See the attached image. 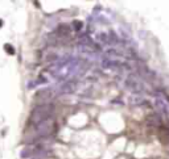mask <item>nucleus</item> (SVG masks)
Returning <instances> with one entry per match:
<instances>
[{
  "instance_id": "nucleus-1",
  "label": "nucleus",
  "mask_w": 169,
  "mask_h": 159,
  "mask_svg": "<svg viewBox=\"0 0 169 159\" xmlns=\"http://www.w3.org/2000/svg\"><path fill=\"white\" fill-rule=\"evenodd\" d=\"M54 109H55L54 105L50 104V103H44V104L37 105V107L33 109V112H32L29 121H31L32 124L37 125V124H40V122L44 121V120L53 119Z\"/></svg>"
},
{
  "instance_id": "nucleus-2",
  "label": "nucleus",
  "mask_w": 169,
  "mask_h": 159,
  "mask_svg": "<svg viewBox=\"0 0 169 159\" xmlns=\"http://www.w3.org/2000/svg\"><path fill=\"white\" fill-rule=\"evenodd\" d=\"M124 85L132 91V93H139V95H143L145 87L144 83H143V78L138 72H131L127 78L124 79Z\"/></svg>"
},
{
  "instance_id": "nucleus-3",
  "label": "nucleus",
  "mask_w": 169,
  "mask_h": 159,
  "mask_svg": "<svg viewBox=\"0 0 169 159\" xmlns=\"http://www.w3.org/2000/svg\"><path fill=\"white\" fill-rule=\"evenodd\" d=\"M35 126H36V137H37V139H44L53 134L55 129V122L53 119H48Z\"/></svg>"
},
{
  "instance_id": "nucleus-4",
  "label": "nucleus",
  "mask_w": 169,
  "mask_h": 159,
  "mask_svg": "<svg viewBox=\"0 0 169 159\" xmlns=\"http://www.w3.org/2000/svg\"><path fill=\"white\" fill-rule=\"evenodd\" d=\"M153 95H155V103L157 105V108L162 113L169 116V96L162 91H155Z\"/></svg>"
},
{
  "instance_id": "nucleus-5",
  "label": "nucleus",
  "mask_w": 169,
  "mask_h": 159,
  "mask_svg": "<svg viewBox=\"0 0 169 159\" xmlns=\"http://www.w3.org/2000/svg\"><path fill=\"white\" fill-rule=\"evenodd\" d=\"M78 88V80L77 79H70V80H66L62 83V85L59 87V91L61 93H73L75 92V89Z\"/></svg>"
},
{
  "instance_id": "nucleus-6",
  "label": "nucleus",
  "mask_w": 169,
  "mask_h": 159,
  "mask_svg": "<svg viewBox=\"0 0 169 159\" xmlns=\"http://www.w3.org/2000/svg\"><path fill=\"white\" fill-rule=\"evenodd\" d=\"M130 103L132 105H140L145 103V99L143 95H139V93H132V96L130 97Z\"/></svg>"
},
{
  "instance_id": "nucleus-7",
  "label": "nucleus",
  "mask_w": 169,
  "mask_h": 159,
  "mask_svg": "<svg viewBox=\"0 0 169 159\" xmlns=\"http://www.w3.org/2000/svg\"><path fill=\"white\" fill-rule=\"evenodd\" d=\"M53 97V91L52 89H41L36 95V99H42V100H49Z\"/></svg>"
},
{
  "instance_id": "nucleus-8",
  "label": "nucleus",
  "mask_w": 169,
  "mask_h": 159,
  "mask_svg": "<svg viewBox=\"0 0 169 159\" xmlns=\"http://www.w3.org/2000/svg\"><path fill=\"white\" fill-rule=\"evenodd\" d=\"M73 25H75V27H74V29H75V30H81V29H82V27H83V24L81 23V21H74V23H73Z\"/></svg>"
},
{
  "instance_id": "nucleus-9",
  "label": "nucleus",
  "mask_w": 169,
  "mask_h": 159,
  "mask_svg": "<svg viewBox=\"0 0 169 159\" xmlns=\"http://www.w3.org/2000/svg\"><path fill=\"white\" fill-rule=\"evenodd\" d=\"M5 49H7V50L9 51L11 54H12V53H13V50H12V49H11V46H9V45H7V46H5Z\"/></svg>"
}]
</instances>
